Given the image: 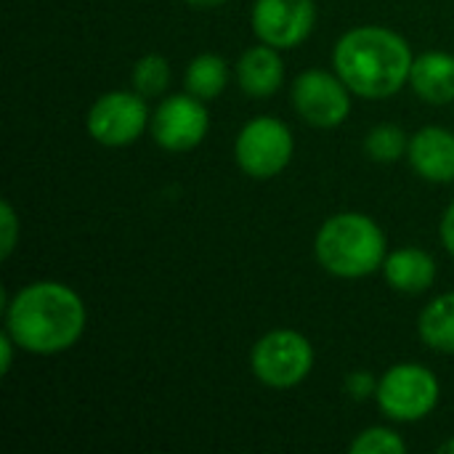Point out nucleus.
Segmentation results:
<instances>
[{
    "mask_svg": "<svg viewBox=\"0 0 454 454\" xmlns=\"http://www.w3.org/2000/svg\"><path fill=\"white\" fill-rule=\"evenodd\" d=\"M88 311L82 298L61 282H32L5 306V333L35 356H53L72 348L85 333Z\"/></svg>",
    "mask_w": 454,
    "mask_h": 454,
    "instance_id": "nucleus-1",
    "label": "nucleus"
},
{
    "mask_svg": "<svg viewBox=\"0 0 454 454\" xmlns=\"http://www.w3.org/2000/svg\"><path fill=\"white\" fill-rule=\"evenodd\" d=\"M412 61L410 43L399 32L378 24L348 29L333 51L338 77L351 93L370 101L396 96L410 82Z\"/></svg>",
    "mask_w": 454,
    "mask_h": 454,
    "instance_id": "nucleus-2",
    "label": "nucleus"
},
{
    "mask_svg": "<svg viewBox=\"0 0 454 454\" xmlns=\"http://www.w3.org/2000/svg\"><path fill=\"white\" fill-rule=\"evenodd\" d=\"M314 253L333 277L362 279L383 269L386 234L364 213H338L319 226Z\"/></svg>",
    "mask_w": 454,
    "mask_h": 454,
    "instance_id": "nucleus-3",
    "label": "nucleus"
},
{
    "mask_svg": "<svg viewBox=\"0 0 454 454\" xmlns=\"http://www.w3.org/2000/svg\"><path fill=\"white\" fill-rule=\"evenodd\" d=\"M375 399L386 418L396 423H418L436 410L439 380L423 364H415V362L394 364L378 380Z\"/></svg>",
    "mask_w": 454,
    "mask_h": 454,
    "instance_id": "nucleus-4",
    "label": "nucleus"
},
{
    "mask_svg": "<svg viewBox=\"0 0 454 454\" xmlns=\"http://www.w3.org/2000/svg\"><path fill=\"white\" fill-rule=\"evenodd\" d=\"M250 367L253 375L269 388H295L314 367V348L295 330H271L255 343Z\"/></svg>",
    "mask_w": 454,
    "mask_h": 454,
    "instance_id": "nucleus-5",
    "label": "nucleus"
},
{
    "mask_svg": "<svg viewBox=\"0 0 454 454\" xmlns=\"http://www.w3.org/2000/svg\"><path fill=\"white\" fill-rule=\"evenodd\" d=\"M295 152V141L290 128L277 117H255L250 120L237 141H234V157L242 173H247L255 181H266L279 176Z\"/></svg>",
    "mask_w": 454,
    "mask_h": 454,
    "instance_id": "nucleus-6",
    "label": "nucleus"
},
{
    "mask_svg": "<svg viewBox=\"0 0 454 454\" xmlns=\"http://www.w3.org/2000/svg\"><path fill=\"white\" fill-rule=\"evenodd\" d=\"M85 125L93 141H98L101 146H128L144 136L152 120L146 98L141 93L112 90L96 98Z\"/></svg>",
    "mask_w": 454,
    "mask_h": 454,
    "instance_id": "nucleus-7",
    "label": "nucleus"
},
{
    "mask_svg": "<svg viewBox=\"0 0 454 454\" xmlns=\"http://www.w3.org/2000/svg\"><path fill=\"white\" fill-rule=\"evenodd\" d=\"M348 85L338 77V72L306 69L295 77L290 98L295 112L314 128H338L346 122L351 112Z\"/></svg>",
    "mask_w": 454,
    "mask_h": 454,
    "instance_id": "nucleus-8",
    "label": "nucleus"
},
{
    "mask_svg": "<svg viewBox=\"0 0 454 454\" xmlns=\"http://www.w3.org/2000/svg\"><path fill=\"white\" fill-rule=\"evenodd\" d=\"M210 130V114L202 98L176 93L160 101L152 112V136L165 152H192Z\"/></svg>",
    "mask_w": 454,
    "mask_h": 454,
    "instance_id": "nucleus-9",
    "label": "nucleus"
},
{
    "mask_svg": "<svg viewBox=\"0 0 454 454\" xmlns=\"http://www.w3.org/2000/svg\"><path fill=\"white\" fill-rule=\"evenodd\" d=\"M250 21L261 43L279 51L295 48L311 35L317 24V5L314 0H255Z\"/></svg>",
    "mask_w": 454,
    "mask_h": 454,
    "instance_id": "nucleus-10",
    "label": "nucleus"
},
{
    "mask_svg": "<svg viewBox=\"0 0 454 454\" xmlns=\"http://www.w3.org/2000/svg\"><path fill=\"white\" fill-rule=\"evenodd\" d=\"M412 170L431 184L454 181V133L439 125L420 128L407 149Z\"/></svg>",
    "mask_w": 454,
    "mask_h": 454,
    "instance_id": "nucleus-11",
    "label": "nucleus"
},
{
    "mask_svg": "<svg viewBox=\"0 0 454 454\" xmlns=\"http://www.w3.org/2000/svg\"><path fill=\"white\" fill-rule=\"evenodd\" d=\"M237 82L250 98H269L285 82V61L274 45H253L237 61Z\"/></svg>",
    "mask_w": 454,
    "mask_h": 454,
    "instance_id": "nucleus-12",
    "label": "nucleus"
},
{
    "mask_svg": "<svg viewBox=\"0 0 454 454\" xmlns=\"http://www.w3.org/2000/svg\"><path fill=\"white\" fill-rule=\"evenodd\" d=\"M412 90L428 104L454 101V56L444 51H428L412 61Z\"/></svg>",
    "mask_w": 454,
    "mask_h": 454,
    "instance_id": "nucleus-13",
    "label": "nucleus"
},
{
    "mask_svg": "<svg viewBox=\"0 0 454 454\" xmlns=\"http://www.w3.org/2000/svg\"><path fill=\"white\" fill-rule=\"evenodd\" d=\"M383 274H386V282L394 290L407 293V295H418V293H426L434 285L436 261L426 250L402 247V250H394L391 255H386Z\"/></svg>",
    "mask_w": 454,
    "mask_h": 454,
    "instance_id": "nucleus-14",
    "label": "nucleus"
},
{
    "mask_svg": "<svg viewBox=\"0 0 454 454\" xmlns=\"http://www.w3.org/2000/svg\"><path fill=\"white\" fill-rule=\"evenodd\" d=\"M418 333L423 343L434 351L454 354V293L434 298L418 319Z\"/></svg>",
    "mask_w": 454,
    "mask_h": 454,
    "instance_id": "nucleus-15",
    "label": "nucleus"
},
{
    "mask_svg": "<svg viewBox=\"0 0 454 454\" xmlns=\"http://www.w3.org/2000/svg\"><path fill=\"white\" fill-rule=\"evenodd\" d=\"M229 85V64L215 56V53H200L184 74V88L186 93L202 98V101H213L218 98Z\"/></svg>",
    "mask_w": 454,
    "mask_h": 454,
    "instance_id": "nucleus-16",
    "label": "nucleus"
},
{
    "mask_svg": "<svg viewBox=\"0 0 454 454\" xmlns=\"http://www.w3.org/2000/svg\"><path fill=\"white\" fill-rule=\"evenodd\" d=\"M133 88L144 98H157L170 88V61L160 53H146L133 67Z\"/></svg>",
    "mask_w": 454,
    "mask_h": 454,
    "instance_id": "nucleus-17",
    "label": "nucleus"
},
{
    "mask_svg": "<svg viewBox=\"0 0 454 454\" xmlns=\"http://www.w3.org/2000/svg\"><path fill=\"white\" fill-rule=\"evenodd\" d=\"M364 149H367V154L375 162H386L388 165V162H396V160L404 157V152L410 149V138H407V133L399 125L383 122V125H375L367 133Z\"/></svg>",
    "mask_w": 454,
    "mask_h": 454,
    "instance_id": "nucleus-18",
    "label": "nucleus"
},
{
    "mask_svg": "<svg viewBox=\"0 0 454 454\" xmlns=\"http://www.w3.org/2000/svg\"><path fill=\"white\" fill-rule=\"evenodd\" d=\"M348 450H351V454H404L407 452V442L396 431L375 426V428L362 431L351 442Z\"/></svg>",
    "mask_w": 454,
    "mask_h": 454,
    "instance_id": "nucleus-19",
    "label": "nucleus"
},
{
    "mask_svg": "<svg viewBox=\"0 0 454 454\" xmlns=\"http://www.w3.org/2000/svg\"><path fill=\"white\" fill-rule=\"evenodd\" d=\"M19 242V218H16V210L8 200H3L0 205V255L8 258L13 253Z\"/></svg>",
    "mask_w": 454,
    "mask_h": 454,
    "instance_id": "nucleus-20",
    "label": "nucleus"
},
{
    "mask_svg": "<svg viewBox=\"0 0 454 454\" xmlns=\"http://www.w3.org/2000/svg\"><path fill=\"white\" fill-rule=\"evenodd\" d=\"M346 388L354 399H367V396H375L378 391V383L370 372H354L348 380H346Z\"/></svg>",
    "mask_w": 454,
    "mask_h": 454,
    "instance_id": "nucleus-21",
    "label": "nucleus"
},
{
    "mask_svg": "<svg viewBox=\"0 0 454 454\" xmlns=\"http://www.w3.org/2000/svg\"><path fill=\"white\" fill-rule=\"evenodd\" d=\"M439 237H442V245L447 247V253L454 255V200L450 202V207L444 210V215H442Z\"/></svg>",
    "mask_w": 454,
    "mask_h": 454,
    "instance_id": "nucleus-22",
    "label": "nucleus"
},
{
    "mask_svg": "<svg viewBox=\"0 0 454 454\" xmlns=\"http://www.w3.org/2000/svg\"><path fill=\"white\" fill-rule=\"evenodd\" d=\"M13 348H19V346L13 343V338H11L8 333H3V338H0V354H3L0 375H8V370H11V356H13Z\"/></svg>",
    "mask_w": 454,
    "mask_h": 454,
    "instance_id": "nucleus-23",
    "label": "nucleus"
},
{
    "mask_svg": "<svg viewBox=\"0 0 454 454\" xmlns=\"http://www.w3.org/2000/svg\"><path fill=\"white\" fill-rule=\"evenodd\" d=\"M186 3L194 5V8H215V5H221L226 0H186Z\"/></svg>",
    "mask_w": 454,
    "mask_h": 454,
    "instance_id": "nucleus-24",
    "label": "nucleus"
},
{
    "mask_svg": "<svg viewBox=\"0 0 454 454\" xmlns=\"http://www.w3.org/2000/svg\"><path fill=\"white\" fill-rule=\"evenodd\" d=\"M442 452L452 454L454 452V442H450V444H444V447H442Z\"/></svg>",
    "mask_w": 454,
    "mask_h": 454,
    "instance_id": "nucleus-25",
    "label": "nucleus"
}]
</instances>
